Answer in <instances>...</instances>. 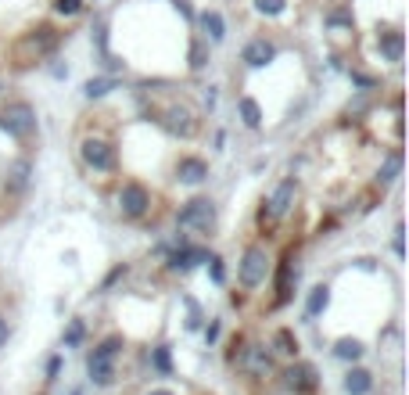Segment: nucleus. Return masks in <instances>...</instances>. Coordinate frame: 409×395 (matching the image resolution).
I'll use <instances>...</instances> for the list:
<instances>
[{
    "mask_svg": "<svg viewBox=\"0 0 409 395\" xmlns=\"http://www.w3.org/2000/svg\"><path fill=\"white\" fill-rule=\"evenodd\" d=\"M119 338H108V342H101L98 349L90 352V359H86V370H90V377L98 381V384H108L112 377H115V367H112V359H115V352H119Z\"/></svg>",
    "mask_w": 409,
    "mask_h": 395,
    "instance_id": "nucleus-1",
    "label": "nucleus"
},
{
    "mask_svg": "<svg viewBox=\"0 0 409 395\" xmlns=\"http://www.w3.org/2000/svg\"><path fill=\"white\" fill-rule=\"evenodd\" d=\"M0 126H4L11 137L22 140V137H29V133L36 130V112L29 108V105H22V101L18 105H8L4 115H0Z\"/></svg>",
    "mask_w": 409,
    "mask_h": 395,
    "instance_id": "nucleus-2",
    "label": "nucleus"
},
{
    "mask_svg": "<svg viewBox=\"0 0 409 395\" xmlns=\"http://www.w3.org/2000/svg\"><path fill=\"white\" fill-rule=\"evenodd\" d=\"M266 266H269L266 248L251 245V248L244 252V259H241V284H244V288H259V284L266 281Z\"/></svg>",
    "mask_w": 409,
    "mask_h": 395,
    "instance_id": "nucleus-3",
    "label": "nucleus"
},
{
    "mask_svg": "<svg viewBox=\"0 0 409 395\" xmlns=\"http://www.w3.org/2000/svg\"><path fill=\"white\" fill-rule=\"evenodd\" d=\"M79 155H83V162H86L90 169H101V173H108V169L115 166V151H112L105 140H93V137L83 140Z\"/></svg>",
    "mask_w": 409,
    "mask_h": 395,
    "instance_id": "nucleus-4",
    "label": "nucleus"
},
{
    "mask_svg": "<svg viewBox=\"0 0 409 395\" xmlns=\"http://www.w3.org/2000/svg\"><path fill=\"white\" fill-rule=\"evenodd\" d=\"M212 220H215V208H212V201H205V198H198V201H191L187 208H180V216H176L180 227H201V230H208Z\"/></svg>",
    "mask_w": 409,
    "mask_h": 395,
    "instance_id": "nucleus-5",
    "label": "nucleus"
},
{
    "mask_svg": "<svg viewBox=\"0 0 409 395\" xmlns=\"http://www.w3.org/2000/svg\"><path fill=\"white\" fill-rule=\"evenodd\" d=\"M119 205H122V212L126 216H144L147 212V205H151V194H147V187H140V184H126L122 191H119Z\"/></svg>",
    "mask_w": 409,
    "mask_h": 395,
    "instance_id": "nucleus-6",
    "label": "nucleus"
},
{
    "mask_svg": "<svg viewBox=\"0 0 409 395\" xmlns=\"http://www.w3.org/2000/svg\"><path fill=\"white\" fill-rule=\"evenodd\" d=\"M276 58V47L269 43V40H251L248 47H244V62L251 65V69H262V65H269Z\"/></svg>",
    "mask_w": 409,
    "mask_h": 395,
    "instance_id": "nucleus-7",
    "label": "nucleus"
},
{
    "mask_svg": "<svg viewBox=\"0 0 409 395\" xmlns=\"http://www.w3.org/2000/svg\"><path fill=\"white\" fill-rule=\"evenodd\" d=\"M176 176L183 180V184H201V180L208 176V166H205L201 159H183V162L176 166Z\"/></svg>",
    "mask_w": 409,
    "mask_h": 395,
    "instance_id": "nucleus-8",
    "label": "nucleus"
},
{
    "mask_svg": "<svg viewBox=\"0 0 409 395\" xmlns=\"http://www.w3.org/2000/svg\"><path fill=\"white\" fill-rule=\"evenodd\" d=\"M291 198H295V180H284V184L276 187L273 201H269V212L273 216H284V212L291 208Z\"/></svg>",
    "mask_w": 409,
    "mask_h": 395,
    "instance_id": "nucleus-9",
    "label": "nucleus"
},
{
    "mask_svg": "<svg viewBox=\"0 0 409 395\" xmlns=\"http://www.w3.org/2000/svg\"><path fill=\"white\" fill-rule=\"evenodd\" d=\"M201 29L208 33L212 43H219V40L227 36V25H223V15H219V11H205V15H201Z\"/></svg>",
    "mask_w": 409,
    "mask_h": 395,
    "instance_id": "nucleus-10",
    "label": "nucleus"
},
{
    "mask_svg": "<svg viewBox=\"0 0 409 395\" xmlns=\"http://www.w3.org/2000/svg\"><path fill=\"white\" fill-rule=\"evenodd\" d=\"M284 377H288V388H295V391H305V388L316 384V377H312V370H309V367H291Z\"/></svg>",
    "mask_w": 409,
    "mask_h": 395,
    "instance_id": "nucleus-11",
    "label": "nucleus"
},
{
    "mask_svg": "<svg viewBox=\"0 0 409 395\" xmlns=\"http://www.w3.org/2000/svg\"><path fill=\"white\" fill-rule=\"evenodd\" d=\"M370 384H373V377L366 370H352L349 377H344V391H349V395H366Z\"/></svg>",
    "mask_w": 409,
    "mask_h": 395,
    "instance_id": "nucleus-12",
    "label": "nucleus"
},
{
    "mask_svg": "<svg viewBox=\"0 0 409 395\" xmlns=\"http://www.w3.org/2000/svg\"><path fill=\"white\" fill-rule=\"evenodd\" d=\"M381 54L388 62H402V36L398 33H384L381 36Z\"/></svg>",
    "mask_w": 409,
    "mask_h": 395,
    "instance_id": "nucleus-13",
    "label": "nucleus"
},
{
    "mask_svg": "<svg viewBox=\"0 0 409 395\" xmlns=\"http://www.w3.org/2000/svg\"><path fill=\"white\" fill-rule=\"evenodd\" d=\"M241 115H244V126H251V130L262 126V108L251 98H241Z\"/></svg>",
    "mask_w": 409,
    "mask_h": 395,
    "instance_id": "nucleus-14",
    "label": "nucleus"
},
{
    "mask_svg": "<svg viewBox=\"0 0 409 395\" xmlns=\"http://www.w3.org/2000/svg\"><path fill=\"white\" fill-rule=\"evenodd\" d=\"M327 302H330V291L327 288H316V291L309 295V316H320L327 309Z\"/></svg>",
    "mask_w": 409,
    "mask_h": 395,
    "instance_id": "nucleus-15",
    "label": "nucleus"
},
{
    "mask_svg": "<svg viewBox=\"0 0 409 395\" xmlns=\"http://www.w3.org/2000/svg\"><path fill=\"white\" fill-rule=\"evenodd\" d=\"M8 176H11V191H22V187L29 184V162H25V159H22V162H15Z\"/></svg>",
    "mask_w": 409,
    "mask_h": 395,
    "instance_id": "nucleus-16",
    "label": "nucleus"
},
{
    "mask_svg": "<svg viewBox=\"0 0 409 395\" xmlns=\"http://www.w3.org/2000/svg\"><path fill=\"white\" fill-rule=\"evenodd\" d=\"M276 352H284V356H295L298 352V338L291 330H276Z\"/></svg>",
    "mask_w": 409,
    "mask_h": 395,
    "instance_id": "nucleus-17",
    "label": "nucleus"
},
{
    "mask_svg": "<svg viewBox=\"0 0 409 395\" xmlns=\"http://www.w3.org/2000/svg\"><path fill=\"white\" fill-rule=\"evenodd\" d=\"M334 352H337L341 359H359V356H363V345H359V342H352V338H341Z\"/></svg>",
    "mask_w": 409,
    "mask_h": 395,
    "instance_id": "nucleus-18",
    "label": "nucleus"
},
{
    "mask_svg": "<svg viewBox=\"0 0 409 395\" xmlns=\"http://www.w3.org/2000/svg\"><path fill=\"white\" fill-rule=\"evenodd\" d=\"M83 90H86V98H105L108 90H115V83L112 79H90Z\"/></svg>",
    "mask_w": 409,
    "mask_h": 395,
    "instance_id": "nucleus-19",
    "label": "nucleus"
},
{
    "mask_svg": "<svg viewBox=\"0 0 409 395\" xmlns=\"http://www.w3.org/2000/svg\"><path fill=\"white\" fill-rule=\"evenodd\" d=\"M83 334H86L83 320H72V323H69V330H65V345H69V349H76V345L83 342Z\"/></svg>",
    "mask_w": 409,
    "mask_h": 395,
    "instance_id": "nucleus-20",
    "label": "nucleus"
},
{
    "mask_svg": "<svg viewBox=\"0 0 409 395\" xmlns=\"http://www.w3.org/2000/svg\"><path fill=\"white\" fill-rule=\"evenodd\" d=\"M251 367H255V374H269V356L262 349H251Z\"/></svg>",
    "mask_w": 409,
    "mask_h": 395,
    "instance_id": "nucleus-21",
    "label": "nucleus"
},
{
    "mask_svg": "<svg viewBox=\"0 0 409 395\" xmlns=\"http://www.w3.org/2000/svg\"><path fill=\"white\" fill-rule=\"evenodd\" d=\"M54 8L61 15H79L83 11V0H54Z\"/></svg>",
    "mask_w": 409,
    "mask_h": 395,
    "instance_id": "nucleus-22",
    "label": "nucleus"
},
{
    "mask_svg": "<svg viewBox=\"0 0 409 395\" xmlns=\"http://www.w3.org/2000/svg\"><path fill=\"white\" fill-rule=\"evenodd\" d=\"M255 8L262 15H280V11H284V0H255Z\"/></svg>",
    "mask_w": 409,
    "mask_h": 395,
    "instance_id": "nucleus-23",
    "label": "nucleus"
},
{
    "mask_svg": "<svg viewBox=\"0 0 409 395\" xmlns=\"http://www.w3.org/2000/svg\"><path fill=\"white\" fill-rule=\"evenodd\" d=\"M154 367H159L162 374L173 370V363H169V349H154Z\"/></svg>",
    "mask_w": 409,
    "mask_h": 395,
    "instance_id": "nucleus-24",
    "label": "nucleus"
},
{
    "mask_svg": "<svg viewBox=\"0 0 409 395\" xmlns=\"http://www.w3.org/2000/svg\"><path fill=\"white\" fill-rule=\"evenodd\" d=\"M201 65H205V47L194 43V47H191V69H201Z\"/></svg>",
    "mask_w": 409,
    "mask_h": 395,
    "instance_id": "nucleus-25",
    "label": "nucleus"
},
{
    "mask_svg": "<svg viewBox=\"0 0 409 395\" xmlns=\"http://www.w3.org/2000/svg\"><path fill=\"white\" fill-rule=\"evenodd\" d=\"M208 262H212V277L223 281V262H219V259H208Z\"/></svg>",
    "mask_w": 409,
    "mask_h": 395,
    "instance_id": "nucleus-26",
    "label": "nucleus"
},
{
    "mask_svg": "<svg viewBox=\"0 0 409 395\" xmlns=\"http://www.w3.org/2000/svg\"><path fill=\"white\" fill-rule=\"evenodd\" d=\"M395 173H398V155H395V159H391V162H388V169H384V180H391V176H395Z\"/></svg>",
    "mask_w": 409,
    "mask_h": 395,
    "instance_id": "nucleus-27",
    "label": "nucleus"
},
{
    "mask_svg": "<svg viewBox=\"0 0 409 395\" xmlns=\"http://www.w3.org/2000/svg\"><path fill=\"white\" fill-rule=\"evenodd\" d=\"M58 370H61V359H58V356H54V359H51V363H47V374H51V377H54V374H58Z\"/></svg>",
    "mask_w": 409,
    "mask_h": 395,
    "instance_id": "nucleus-28",
    "label": "nucleus"
},
{
    "mask_svg": "<svg viewBox=\"0 0 409 395\" xmlns=\"http://www.w3.org/2000/svg\"><path fill=\"white\" fill-rule=\"evenodd\" d=\"M176 8H180L187 18H191V0H176Z\"/></svg>",
    "mask_w": 409,
    "mask_h": 395,
    "instance_id": "nucleus-29",
    "label": "nucleus"
},
{
    "mask_svg": "<svg viewBox=\"0 0 409 395\" xmlns=\"http://www.w3.org/2000/svg\"><path fill=\"white\" fill-rule=\"evenodd\" d=\"M4 342H8V323L0 320V345H4Z\"/></svg>",
    "mask_w": 409,
    "mask_h": 395,
    "instance_id": "nucleus-30",
    "label": "nucleus"
},
{
    "mask_svg": "<svg viewBox=\"0 0 409 395\" xmlns=\"http://www.w3.org/2000/svg\"><path fill=\"white\" fill-rule=\"evenodd\" d=\"M151 395H173V391H166V388H159V391H151Z\"/></svg>",
    "mask_w": 409,
    "mask_h": 395,
    "instance_id": "nucleus-31",
    "label": "nucleus"
}]
</instances>
